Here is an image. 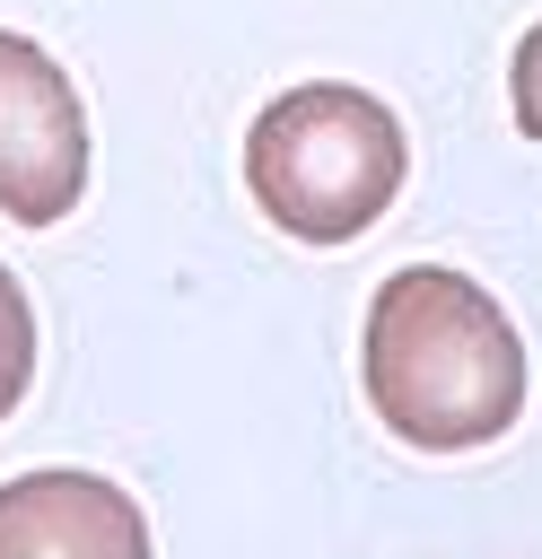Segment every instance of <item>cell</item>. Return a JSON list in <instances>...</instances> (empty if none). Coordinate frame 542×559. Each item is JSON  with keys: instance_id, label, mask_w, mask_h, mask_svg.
I'll list each match as a JSON object with an SVG mask.
<instances>
[{"instance_id": "cell-1", "label": "cell", "mask_w": 542, "mask_h": 559, "mask_svg": "<svg viewBox=\"0 0 542 559\" xmlns=\"http://www.w3.org/2000/svg\"><path fill=\"white\" fill-rule=\"evenodd\" d=\"M367 402L420 454H463L516 428L525 411V341L498 297L446 262H411L367 297Z\"/></svg>"}, {"instance_id": "cell-2", "label": "cell", "mask_w": 542, "mask_h": 559, "mask_svg": "<svg viewBox=\"0 0 542 559\" xmlns=\"http://www.w3.org/2000/svg\"><path fill=\"white\" fill-rule=\"evenodd\" d=\"M411 175V140L385 96L306 79L271 96L245 131V192L306 245H350L367 236Z\"/></svg>"}, {"instance_id": "cell-3", "label": "cell", "mask_w": 542, "mask_h": 559, "mask_svg": "<svg viewBox=\"0 0 542 559\" xmlns=\"http://www.w3.org/2000/svg\"><path fill=\"white\" fill-rule=\"evenodd\" d=\"M79 192H87V105L35 35L0 26V210L17 227H52L79 210Z\"/></svg>"}, {"instance_id": "cell-4", "label": "cell", "mask_w": 542, "mask_h": 559, "mask_svg": "<svg viewBox=\"0 0 542 559\" xmlns=\"http://www.w3.org/2000/svg\"><path fill=\"white\" fill-rule=\"evenodd\" d=\"M0 559H149V515L105 472H17L0 489Z\"/></svg>"}, {"instance_id": "cell-5", "label": "cell", "mask_w": 542, "mask_h": 559, "mask_svg": "<svg viewBox=\"0 0 542 559\" xmlns=\"http://www.w3.org/2000/svg\"><path fill=\"white\" fill-rule=\"evenodd\" d=\"M26 376H35V314H26V288H17L9 262H0V419L17 411Z\"/></svg>"}, {"instance_id": "cell-6", "label": "cell", "mask_w": 542, "mask_h": 559, "mask_svg": "<svg viewBox=\"0 0 542 559\" xmlns=\"http://www.w3.org/2000/svg\"><path fill=\"white\" fill-rule=\"evenodd\" d=\"M507 96H516V131H525V140H542V17H533V26H525V44H516Z\"/></svg>"}]
</instances>
